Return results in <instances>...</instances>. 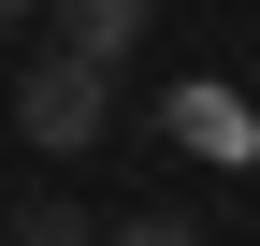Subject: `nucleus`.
I'll return each instance as SVG.
<instances>
[{
  "mask_svg": "<svg viewBox=\"0 0 260 246\" xmlns=\"http://www.w3.org/2000/svg\"><path fill=\"white\" fill-rule=\"evenodd\" d=\"M145 15H159V0H44V44H73V58L116 73V58L145 44Z\"/></svg>",
  "mask_w": 260,
  "mask_h": 246,
  "instance_id": "obj_2",
  "label": "nucleus"
},
{
  "mask_svg": "<svg viewBox=\"0 0 260 246\" xmlns=\"http://www.w3.org/2000/svg\"><path fill=\"white\" fill-rule=\"evenodd\" d=\"M0 246H102V218H73V203L44 189V203H15V218H0Z\"/></svg>",
  "mask_w": 260,
  "mask_h": 246,
  "instance_id": "obj_3",
  "label": "nucleus"
},
{
  "mask_svg": "<svg viewBox=\"0 0 260 246\" xmlns=\"http://www.w3.org/2000/svg\"><path fill=\"white\" fill-rule=\"evenodd\" d=\"M0 116H15L44 160H87V145L116 131V73H102V58H73V44H44L15 87H0Z\"/></svg>",
  "mask_w": 260,
  "mask_h": 246,
  "instance_id": "obj_1",
  "label": "nucleus"
},
{
  "mask_svg": "<svg viewBox=\"0 0 260 246\" xmlns=\"http://www.w3.org/2000/svg\"><path fill=\"white\" fill-rule=\"evenodd\" d=\"M102 246H203V218H102Z\"/></svg>",
  "mask_w": 260,
  "mask_h": 246,
  "instance_id": "obj_4",
  "label": "nucleus"
},
{
  "mask_svg": "<svg viewBox=\"0 0 260 246\" xmlns=\"http://www.w3.org/2000/svg\"><path fill=\"white\" fill-rule=\"evenodd\" d=\"M29 15H44V0H0V29H29Z\"/></svg>",
  "mask_w": 260,
  "mask_h": 246,
  "instance_id": "obj_5",
  "label": "nucleus"
}]
</instances>
